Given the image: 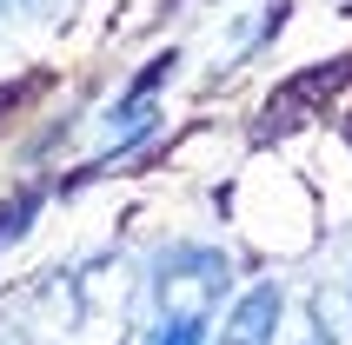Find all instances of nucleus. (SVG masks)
I'll return each instance as SVG.
<instances>
[{"label":"nucleus","mask_w":352,"mask_h":345,"mask_svg":"<svg viewBox=\"0 0 352 345\" xmlns=\"http://www.w3.org/2000/svg\"><path fill=\"white\" fill-rule=\"evenodd\" d=\"M279 306H286V286L279 279H259L253 292H233L226 299V319H219L213 345H273Z\"/></svg>","instance_id":"nucleus-2"},{"label":"nucleus","mask_w":352,"mask_h":345,"mask_svg":"<svg viewBox=\"0 0 352 345\" xmlns=\"http://www.w3.org/2000/svg\"><path fill=\"white\" fill-rule=\"evenodd\" d=\"M233 299V266L226 252L179 239V246L153 252L146 266V319L140 345H213V312Z\"/></svg>","instance_id":"nucleus-1"}]
</instances>
